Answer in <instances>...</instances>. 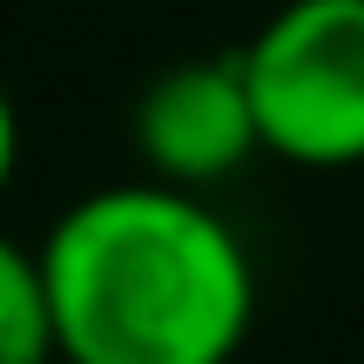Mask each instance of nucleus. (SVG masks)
Instances as JSON below:
<instances>
[{"instance_id":"1","label":"nucleus","mask_w":364,"mask_h":364,"mask_svg":"<svg viewBox=\"0 0 364 364\" xmlns=\"http://www.w3.org/2000/svg\"><path fill=\"white\" fill-rule=\"evenodd\" d=\"M68 364H230L257 317L236 230L176 182H115L41 243Z\"/></svg>"},{"instance_id":"2","label":"nucleus","mask_w":364,"mask_h":364,"mask_svg":"<svg viewBox=\"0 0 364 364\" xmlns=\"http://www.w3.org/2000/svg\"><path fill=\"white\" fill-rule=\"evenodd\" d=\"M270 156L297 169L364 162V0H284L243 41Z\"/></svg>"},{"instance_id":"3","label":"nucleus","mask_w":364,"mask_h":364,"mask_svg":"<svg viewBox=\"0 0 364 364\" xmlns=\"http://www.w3.org/2000/svg\"><path fill=\"white\" fill-rule=\"evenodd\" d=\"M135 149H142L156 182H176L196 196L250 169V156H263L270 142H263L243 48L162 68L135 102Z\"/></svg>"},{"instance_id":"4","label":"nucleus","mask_w":364,"mask_h":364,"mask_svg":"<svg viewBox=\"0 0 364 364\" xmlns=\"http://www.w3.org/2000/svg\"><path fill=\"white\" fill-rule=\"evenodd\" d=\"M54 358H61V324H54L48 257L0 230V364H54Z\"/></svg>"},{"instance_id":"5","label":"nucleus","mask_w":364,"mask_h":364,"mask_svg":"<svg viewBox=\"0 0 364 364\" xmlns=\"http://www.w3.org/2000/svg\"><path fill=\"white\" fill-rule=\"evenodd\" d=\"M14 169H21V108H14V95L0 88V189L14 182Z\"/></svg>"},{"instance_id":"6","label":"nucleus","mask_w":364,"mask_h":364,"mask_svg":"<svg viewBox=\"0 0 364 364\" xmlns=\"http://www.w3.org/2000/svg\"><path fill=\"white\" fill-rule=\"evenodd\" d=\"M54 364H68V358H54Z\"/></svg>"}]
</instances>
